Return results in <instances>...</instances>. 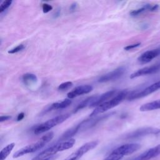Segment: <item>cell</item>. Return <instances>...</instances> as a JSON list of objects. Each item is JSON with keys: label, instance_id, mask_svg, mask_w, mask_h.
Masks as SVG:
<instances>
[{"label": "cell", "instance_id": "obj_1", "mask_svg": "<svg viewBox=\"0 0 160 160\" xmlns=\"http://www.w3.org/2000/svg\"><path fill=\"white\" fill-rule=\"evenodd\" d=\"M53 136H54V133L52 131L46 133L45 135L42 136L41 139H39L38 141L34 143L28 144L23 147L22 148L19 149L16 152H15L12 156L13 158H17L23 155H25L29 153L34 152L39 150L42 147H44L48 142H49L52 139Z\"/></svg>", "mask_w": 160, "mask_h": 160}, {"label": "cell", "instance_id": "obj_2", "mask_svg": "<svg viewBox=\"0 0 160 160\" xmlns=\"http://www.w3.org/2000/svg\"><path fill=\"white\" fill-rule=\"evenodd\" d=\"M74 143L75 139L72 138L67 141L58 142L56 144L48 148L47 149L39 153L32 160H41L52 156H54V154L59 151H64L72 148L74 146Z\"/></svg>", "mask_w": 160, "mask_h": 160}, {"label": "cell", "instance_id": "obj_3", "mask_svg": "<svg viewBox=\"0 0 160 160\" xmlns=\"http://www.w3.org/2000/svg\"><path fill=\"white\" fill-rule=\"evenodd\" d=\"M128 95V91L126 90L121 91L120 92H118L114 98H112L111 99L107 101L103 104L96 107L94 109V110H93L92 112L90 114L89 117L92 118L99 114L103 113L105 111L116 107L119 104H120Z\"/></svg>", "mask_w": 160, "mask_h": 160}, {"label": "cell", "instance_id": "obj_4", "mask_svg": "<svg viewBox=\"0 0 160 160\" xmlns=\"http://www.w3.org/2000/svg\"><path fill=\"white\" fill-rule=\"evenodd\" d=\"M69 117H70L69 114H64L57 116L36 126L35 128L33 129V132L35 134H39L45 132L50 130L51 128H54V126L59 124H61L62 122L65 121L67 119H68Z\"/></svg>", "mask_w": 160, "mask_h": 160}, {"label": "cell", "instance_id": "obj_5", "mask_svg": "<svg viewBox=\"0 0 160 160\" xmlns=\"http://www.w3.org/2000/svg\"><path fill=\"white\" fill-rule=\"evenodd\" d=\"M98 144V141H92L86 142L72 152L65 160H78L87 152L96 148Z\"/></svg>", "mask_w": 160, "mask_h": 160}, {"label": "cell", "instance_id": "obj_6", "mask_svg": "<svg viewBox=\"0 0 160 160\" xmlns=\"http://www.w3.org/2000/svg\"><path fill=\"white\" fill-rule=\"evenodd\" d=\"M160 89V81H157L146 87L140 91H134L128 95V99L129 101L145 97Z\"/></svg>", "mask_w": 160, "mask_h": 160}, {"label": "cell", "instance_id": "obj_7", "mask_svg": "<svg viewBox=\"0 0 160 160\" xmlns=\"http://www.w3.org/2000/svg\"><path fill=\"white\" fill-rule=\"evenodd\" d=\"M141 148V145L137 143H129L121 145L114 149L111 153L121 157L129 155L138 151Z\"/></svg>", "mask_w": 160, "mask_h": 160}, {"label": "cell", "instance_id": "obj_8", "mask_svg": "<svg viewBox=\"0 0 160 160\" xmlns=\"http://www.w3.org/2000/svg\"><path fill=\"white\" fill-rule=\"evenodd\" d=\"M160 132V129L152 127H146L138 129L125 136L126 139H135L149 134H157Z\"/></svg>", "mask_w": 160, "mask_h": 160}, {"label": "cell", "instance_id": "obj_9", "mask_svg": "<svg viewBox=\"0 0 160 160\" xmlns=\"http://www.w3.org/2000/svg\"><path fill=\"white\" fill-rule=\"evenodd\" d=\"M126 67L124 66H120L113 71L102 75L98 79L99 82H106L111 81H114L121 78L126 71Z\"/></svg>", "mask_w": 160, "mask_h": 160}, {"label": "cell", "instance_id": "obj_10", "mask_svg": "<svg viewBox=\"0 0 160 160\" xmlns=\"http://www.w3.org/2000/svg\"><path fill=\"white\" fill-rule=\"evenodd\" d=\"M160 70V63H158L156 64H154L151 66L145 67L142 69H140L136 72L132 73L130 75L131 79H134L138 77H140L144 75H148V74H154L157 72H158Z\"/></svg>", "mask_w": 160, "mask_h": 160}, {"label": "cell", "instance_id": "obj_11", "mask_svg": "<svg viewBox=\"0 0 160 160\" xmlns=\"http://www.w3.org/2000/svg\"><path fill=\"white\" fill-rule=\"evenodd\" d=\"M160 154V144L149 149L132 160H149Z\"/></svg>", "mask_w": 160, "mask_h": 160}, {"label": "cell", "instance_id": "obj_12", "mask_svg": "<svg viewBox=\"0 0 160 160\" xmlns=\"http://www.w3.org/2000/svg\"><path fill=\"white\" fill-rule=\"evenodd\" d=\"M160 54V48L147 51L142 53L138 58V61L141 64H146L158 57Z\"/></svg>", "mask_w": 160, "mask_h": 160}, {"label": "cell", "instance_id": "obj_13", "mask_svg": "<svg viewBox=\"0 0 160 160\" xmlns=\"http://www.w3.org/2000/svg\"><path fill=\"white\" fill-rule=\"evenodd\" d=\"M93 88L91 85H82L78 86L69 92L67 94L69 99H72L82 94H85L92 91Z\"/></svg>", "mask_w": 160, "mask_h": 160}, {"label": "cell", "instance_id": "obj_14", "mask_svg": "<svg viewBox=\"0 0 160 160\" xmlns=\"http://www.w3.org/2000/svg\"><path fill=\"white\" fill-rule=\"evenodd\" d=\"M117 90H111L108 92H106L105 93H103L101 96H98L96 98L94 101L89 106V108H94L99 106V105L107 101V100H108L109 98L114 96L116 94H117Z\"/></svg>", "mask_w": 160, "mask_h": 160}, {"label": "cell", "instance_id": "obj_15", "mask_svg": "<svg viewBox=\"0 0 160 160\" xmlns=\"http://www.w3.org/2000/svg\"><path fill=\"white\" fill-rule=\"evenodd\" d=\"M72 102V101L71 99H65L60 102H56L54 103H52L50 106H48L46 109L43 111V113H46L49 111H51L52 110H55V109H61L66 108L68 107Z\"/></svg>", "mask_w": 160, "mask_h": 160}, {"label": "cell", "instance_id": "obj_16", "mask_svg": "<svg viewBox=\"0 0 160 160\" xmlns=\"http://www.w3.org/2000/svg\"><path fill=\"white\" fill-rule=\"evenodd\" d=\"M158 8H159V6L158 4L151 5V4H148L143 6L141 8H139V9H135V10H132L130 12V14L132 16H138V15H139L144 12H146V11H157L158 9Z\"/></svg>", "mask_w": 160, "mask_h": 160}, {"label": "cell", "instance_id": "obj_17", "mask_svg": "<svg viewBox=\"0 0 160 160\" xmlns=\"http://www.w3.org/2000/svg\"><path fill=\"white\" fill-rule=\"evenodd\" d=\"M79 131H80V129H79V124L68 129L60 137L59 142L64 141H67V140H69V139H71V138H72L73 136H74Z\"/></svg>", "mask_w": 160, "mask_h": 160}, {"label": "cell", "instance_id": "obj_18", "mask_svg": "<svg viewBox=\"0 0 160 160\" xmlns=\"http://www.w3.org/2000/svg\"><path fill=\"white\" fill-rule=\"evenodd\" d=\"M160 109V99L142 104L139 110L141 111H148Z\"/></svg>", "mask_w": 160, "mask_h": 160}, {"label": "cell", "instance_id": "obj_19", "mask_svg": "<svg viewBox=\"0 0 160 160\" xmlns=\"http://www.w3.org/2000/svg\"><path fill=\"white\" fill-rule=\"evenodd\" d=\"M97 97H98V96H92L89 97V98H86V99L83 100L76 106V108L74 109V112H76L84 108L85 107H86L88 106H89L94 101V100L96 99Z\"/></svg>", "mask_w": 160, "mask_h": 160}, {"label": "cell", "instance_id": "obj_20", "mask_svg": "<svg viewBox=\"0 0 160 160\" xmlns=\"http://www.w3.org/2000/svg\"><path fill=\"white\" fill-rule=\"evenodd\" d=\"M38 78L34 74L31 73H26L22 75V81L24 83V84L29 86L32 84H34L37 82Z\"/></svg>", "mask_w": 160, "mask_h": 160}, {"label": "cell", "instance_id": "obj_21", "mask_svg": "<svg viewBox=\"0 0 160 160\" xmlns=\"http://www.w3.org/2000/svg\"><path fill=\"white\" fill-rule=\"evenodd\" d=\"M15 146V143L12 142L5 146L0 152V160H4L11 153Z\"/></svg>", "mask_w": 160, "mask_h": 160}, {"label": "cell", "instance_id": "obj_22", "mask_svg": "<svg viewBox=\"0 0 160 160\" xmlns=\"http://www.w3.org/2000/svg\"><path fill=\"white\" fill-rule=\"evenodd\" d=\"M72 86V82L71 81H67V82H64L61 83L60 85H59L58 89V90H61V91H64L68 89H69V88H71Z\"/></svg>", "mask_w": 160, "mask_h": 160}, {"label": "cell", "instance_id": "obj_23", "mask_svg": "<svg viewBox=\"0 0 160 160\" xmlns=\"http://www.w3.org/2000/svg\"><path fill=\"white\" fill-rule=\"evenodd\" d=\"M12 2V1H9V0L2 1V2L1 4V6H0V12L2 13L6 9H7L11 6Z\"/></svg>", "mask_w": 160, "mask_h": 160}, {"label": "cell", "instance_id": "obj_24", "mask_svg": "<svg viewBox=\"0 0 160 160\" xmlns=\"http://www.w3.org/2000/svg\"><path fill=\"white\" fill-rule=\"evenodd\" d=\"M25 48V46L24 44H19L18 46H16L15 48L10 49L9 51H8V53L10 54H14L16 52H18L19 51H21L22 50H23Z\"/></svg>", "mask_w": 160, "mask_h": 160}, {"label": "cell", "instance_id": "obj_25", "mask_svg": "<svg viewBox=\"0 0 160 160\" xmlns=\"http://www.w3.org/2000/svg\"><path fill=\"white\" fill-rule=\"evenodd\" d=\"M122 158L121 156L110 153L104 160H121Z\"/></svg>", "mask_w": 160, "mask_h": 160}, {"label": "cell", "instance_id": "obj_26", "mask_svg": "<svg viewBox=\"0 0 160 160\" xmlns=\"http://www.w3.org/2000/svg\"><path fill=\"white\" fill-rule=\"evenodd\" d=\"M42 8L43 12H44V13H47V12L51 11L52 9V6H51L50 4H47V3L43 4L42 6Z\"/></svg>", "mask_w": 160, "mask_h": 160}, {"label": "cell", "instance_id": "obj_27", "mask_svg": "<svg viewBox=\"0 0 160 160\" xmlns=\"http://www.w3.org/2000/svg\"><path fill=\"white\" fill-rule=\"evenodd\" d=\"M140 44H141V43H140V42H138V43H136V44H133L128 45V46H127L124 47V49L125 50H126V51L131 50V49H134V48H137V47L139 46H140Z\"/></svg>", "mask_w": 160, "mask_h": 160}, {"label": "cell", "instance_id": "obj_28", "mask_svg": "<svg viewBox=\"0 0 160 160\" xmlns=\"http://www.w3.org/2000/svg\"><path fill=\"white\" fill-rule=\"evenodd\" d=\"M11 117L10 116H1L0 118V121L2 122L3 121H7V120L11 119Z\"/></svg>", "mask_w": 160, "mask_h": 160}, {"label": "cell", "instance_id": "obj_29", "mask_svg": "<svg viewBox=\"0 0 160 160\" xmlns=\"http://www.w3.org/2000/svg\"><path fill=\"white\" fill-rule=\"evenodd\" d=\"M24 118V112H21V113H19V114L18 115L17 121H21Z\"/></svg>", "mask_w": 160, "mask_h": 160}, {"label": "cell", "instance_id": "obj_30", "mask_svg": "<svg viewBox=\"0 0 160 160\" xmlns=\"http://www.w3.org/2000/svg\"><path fill=\"white\" fill-rule=\"evenodd\" d=\"M58 157V155H54V156H52L49 158H45L43 159H41V160H55Z\"/></svg>", "mask_w": 160, "mask_h": 160}]
</instances>
